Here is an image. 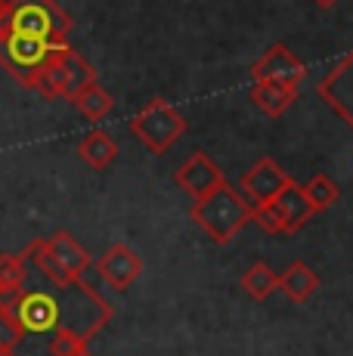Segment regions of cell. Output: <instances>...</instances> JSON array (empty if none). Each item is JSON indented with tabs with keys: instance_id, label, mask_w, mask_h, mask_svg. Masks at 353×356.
I'll return each instance as SVG.
<instances>
[{
	"instance_id": "cell-1",
	"label": "cell",
	"mask_w": 353,
	"mask_h": 356,
	"mask_svg": "<svg viewBox=\"0 0 353 356\" xmlns=\"http://www.w3.org/2000/svg\"><path fill=\"white\" fill-rule=\"evenodd\" d=\"M195 223L202 227L211 242L227 245L233 242V236H239L242 229L254 220V208L248 204V198L233 186V183H220L214 193L205 198H195L192 211H189Z\"/></svg>"
},
{
	"instance_id": "cell-2",
	"label": "cell",
	"mask_w": 353,
	"mask_h": 356,
	"mask_svg": "<svg viewBox=\"0 0 353 356\" xmlns=\"http://www.w3.org/2000/svg\"><path fill=\"white\" fill-rule=\"evenodd\" d=\"M3 29L31 34V38H44L50 44H69L74 19L56 0H10Z\"/></svg>"
},
{
	"instance_id": "cell-3",
	"label": "cell",
	"mask_w": 353,
	"mask_h": 356,
	"mask_svg": "<svg viewBox=\"0 0 353 356\" xmlns=\"http://www.w3.org/2000/svg\"><path fill=\"white\" fill-rule=\"evenodd\" d=\"M127 127L152 155H165L186 134V118H183L180 108H174L167 99L158 97V99H149L131 118Z\"/></svg>"
},
{
	"instance_id": "cell-4",
	"label": "cell",
	"mask_w": 353,
	"mask_h": 356,
	"mask_svg": "<svg viewBox=\"0 0 353 356\" xmlns=\"http://www.w3.org/2000/svg\"><path fill=\"white\" fill-rule=\"evenodd\" d=\"M316 211H313V204H310L307 193H304V186H297L295 180H291L273 202L254 208L257 227L263 232H270V236H295V232H301L307 227V220Z\"/></svg>"
},
{
	"instance_id": "cell-5",
	"label": "cell",
	"mask_w": 353,
	"mask_h": 356,
	"mask_svg": "<svg viewBox=\"0 0 353 356\" xmlns=\"http://www.w3.org/2000/svg\"><path fill=\"white\" fill-rule=\"evenodd\" d=\"M59 47H65V44H50V40H44V38H31V34L0 29V65L22 87H28L38 65L44 63L53 50H59Z\"/></svg>"
},
{
	"instance_id": "cell-6",
	"label": "cell",
	"mask_w": 353,
	"mask_h": 356,
	"mask_svg": "<svg viewBox=\"0 0 353 356\" xmlns=\"http://www.w3.org/2000/svg\"><path fill=\"white\" fill-rule=\"evenodd\" d=\"M316 93L338 118L353 130V50L341 56L329 72L319 78Z\"/></svg>"
},
{
	"instance_id": "cell-7",
	"label": "cell",
	"mask_w": 353,
	"mask_h": 356,
	"mask_svg": "<svg viewBox=\"0 0 353 356\" xmlns=\"http://www.w3.org/2000/svg\"><path fill=\"white\" fill-rule=\"evenodd\" d=\"M291 180H295V177H291L288 170H282L279 164L270 159V155H263V159H257V161L245 170V174H242L239 193L248 198L251 208H261V204L273 202V198L279 195Z\"/></svg>"
},
{
	"instance_id": "cell-8",
	"label": "cell",
	"mask_w": 353,
	"mask_h": 356,
	"mask_svg": "<svg viewBox=\"0 0 353 356\" xmlns=\"http://www.w3.org/2000/svg\"><path fill=\"white\" fill-rule=\"evenodd\" d=\"M174 183L192 198H205L208 193H214L220 183H227L220 164L205 152H192L180 168L174 170Z\"/></svg>"
},
{
	"instance_id": "cell-9",
	"label": "cell",
	"mask_w": 353,
	"mask_h": 356,
	"mask_svg": "<svg viewBox=\"0 0 353 356\" xmlns=\"http://www.w3.org/2000/svg\"><path fill=\"white\" fill-rule=\"evenodd\" d=\"M254 81H282V84H301L307 78V65L295 56L285 44H273L254 65H251Z\"/></svg>"
},
{
	"instance_id": "cell-10",
	"label": "cell",
	"mask_w": 353,
	"mask_h": 356,
	"mask_svg": "<svg viewBox=\"0 0 353 356\" xmlns=\"http://www.w3.org/2000/svg\"><path fill=\"white\" fill-rule=\"evenodd\" d=\"M97 270H99V276H103L115 291H127V289H131V285L140 279V273H142V257L131 248V245L115 242L112 248H108L106 254L97 260Z\"/></svg>"
},
{
	"instance_id": "cell-11",
	"label": "cell",
	"mask_w": 353,
	"mask_h": 356,
	"mask_svg": "<svg viewBox=\"0 0 353 356\" xmlns=\"http://www.w3.org/2000/svg\"><path fill=\"white\" fill-rule=\"evenodd\" d=\"M65 50H69V44L53 50L50 56L38 65V72L31 74V81H28V90L40 93L44 99H63L65 97Z\"/></svg>"
},
{
	"instance_id": "cell-12",
	"label": "cell",
	"mask_w": 353,
	"mask_h": 356,
	"mask_svg": "<svg viewBox=\"0 0 353 356\" xmlns=\"http://www.w3.org/2000/svg\"><path fill=\"white\" fill-rule=\"evenodd\" d=\"M251 102L270 118H279L297 102V87L282 84V81H254L251 87Z\"/></svg>"
},
{
	"instance_id": "cell-13",
	"label": "cell",
	"mask_w": 353,
	"mask_h": 356,
	"mask_svg": "<svg viewBox=\"0 0 353 356\" xmlns=\"http://www.w3.org/2000/svg\"><path fill=\"white\" fill-rule=\"evenodd\" d=\"M279 289L291 304H307L310 298L319 291V276L307 260H291L279 276Z\"/></svg>"
},
{
	"instance_id": "cell-14",
	"label": "cell",
	"mask_w": 353,
	"mask_h": 356,
	"mask_svg": "<svg viewBox=\"0 0 353 356\" xmlns=\"http://www.w3.org/2000/svg\"><path fill=\"white\" fill-rule=\"evenodd\" d=\"M50 251L56 254V260L72 273V279H84V273L93 266V257L87 254V248L72 236L69 229H56L50 238H47Z\"/></svg>"
},
{
	"instance_id": "cell-15",
	"label": "cell",
	"mask_w": 353,
	"mask_h": 356,
	"mask_svg": "<svg viewBox=\"0 0 353 356\" xmlns=\"http://www.w3.org/2000/svg\"><path fill=\"white\" fill-rule=\"evenodd\" d=\"M25 257H28L31 270H38L40 276L50 285H56V289H72L74 282H81V279H72V273L56 260V254H53L50 245H47V238H35V242L25 248Z\"/></svg>"
},
{
	"instance_id": "cell-16",
	"label": "cell",
	"mask_w": 353,
	"mask_h": 356,
	"mask_svg": "<svg viewBox=\"0 0 353 356\" xmlns=\"http://www.w3.org/2000/svg\"><path fill=\"white\" fill-rule=\"evenodd\" d=\"M78 155H81V161H84L87 168H93V170H108V168L115 164V159H118V143H115L112 134H106V130L93 127L90 134L81 136Z\"/></svg>"
},
{
	"instance_id": "cell-17",
	"label": "cell",
	"mask_w": 353,
	"mask_h": 356,
	"mask_svg": "<svg viewBox=\"0 0 353 356\" xmlns=\"http://www.w3.org/2000/svg\"><path fill=\"white\" fill-rule=\"evenodd\" d=\"M242 291H245L251 300L263 304V300H270L279 291V276L270 270L267 260H257V264H251L248 270L242 273Z\"/></svg>"
},
{
	"instance_id": "cell-18",
	"label": "cell",
	"mask_w": 353,
	"mask_h": 356,
	"mask_svg": "<svg viewBox=\"0 0 353 356\" xmlns=\"http://www.w3.org/2000/svg\"><path fill=\"white\" fill-rule=\"evenodd\" d=\"M74 108H78L81 115H84L87 121H103L108 112H112V106H115V99H112V93L106 90L103 84H90V87H84L81 93H74V97L69 99Z\"/></svg>"
},
{
	"instance_id": "cell-19",
	"label": "cell",
	"mask_w": 353,
	"mask_h": 356,
	"mask_svg": "<svg viewBox=\"0 0 353 356\" xmlns=\"http://www.w3.org/2000/svg\"><path fill=\"white\" fill-rule=\"evenodd\" d=\"M97 68L87 63L84 56H81L78 50L69 44V50H65V97L63 99H72L74 93H81L84 87L97 84Z\"/></svg>"
},
{
	"instance_id": "cell-20",
	"label": "cell",
	"mask_w": 353,
	"mask_h": 356,
	"mask_svg": "<svg viewBox=\"0 0 353 356\" xmlns=\"http://www.w3.org/2000/svg\"><path fill=\"white\" fill-rule=\"evenodd\" d=\"M31 264L22 254H0V289H22L28 282Z\"/></svg>"
},
{
	"instance_id": "cell-21",
	"label": "cell",
	"mask_w": 353,
	"mask_h": 356,
	"mask_svg": "<svg viewBox=\"0 0 353 356\" xmlns=\"http://www.w3.org/2000/svg\"><path fill=\"white\" fill-rule=\"evenodd\" d=\"M304 193H307L310 204H313V211L331 208V204H335L338 198H341V189H338V183L331 180V177H325V174L310 177V183L304 186Z\"/></svg>"
},
{
	"instance_id": "cell-22",
	"label": "cell",
	"mask_w": 353,
	"mask_h": 356,
	"mask_svg": "<svg viewBox=\"0 0 353 356\" xmlns=\"http://www.w3.org/2000/svg\"><path fill=\"white\" fill-rule=\"evenodd\" d=\"M22 344H25V332L19 325L16 313L0 307V356H16Z\"/></svg>"
},
{
	"instance_id": "cell-23",
	"label": "cell",
	"mask_w": 353,
	"mask_h": 356,
	"mask_svg": "<svg viewBox=\"0 0 353 356\" xmlns=\"http://www.w3.org/2000/svg\"><path fill=\"white\" fill-rule=\"evenodd\" d=\"M313 3L319 6V10H331V6H338L341 0H313Z\"/></svg>"
},
{
	"instance_id": "cell-24",
	"label": "cell",
	"mask_w": 353,
	"mask_h": 356,
	"mask_svg": "<svg viewBox=\"0 0 353 356\" xmlns=\"http://www.w3.org/2000/svg\"><path fill=\"white\" fill-rule=\"evenodd\" d=\"M84 356H90V350H87V353H84Z\"/></svg>"
}]
</instances>
